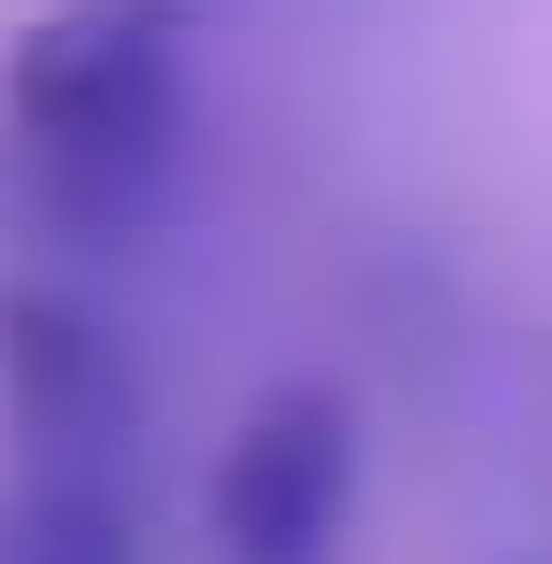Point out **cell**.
Here are the masks:
<instances>
[{"label":"cell","mask_w":552,"mask_h":564,"mask_svg":"<svg viewBox=\"0 0 552 564\" xmlns=\"http://www.w3.org/2000/svg\"><path fill=\"white\" fill-rule=\"evenodd\" d=\"M0 151L63 251H139L188 188V25L176 0H63L0 76Z\"/></svg>","instance_id":"1"},{"label":"cell","mask_w":552,"mask_h":564,"mask_svg":"<svg viewBox=\"0 0 552 564\" xmlns=\"http://www.w3.org/2000/svg\"><path fill=\"white\" fill-rule=\"evenodd\" d=\"M0 440H13V477H76L139 502V364L88 302L0 289Z\"/></svg>","instance_id":"2"},{"label":"cell","mask_w":552,"mask_h":564,"mask_svg":"<svg viewBox=\"0 0 552 564\" xmlns=\"http://www.w3.org/2000/svg\"><path fill=\"white\" fill-rule=\"evenodd\" d=\"M351 489H365V426L339 389H264L214 464V564H339Z\"/></svg>","instance_id":"3"},{"label":"cell","mask_w":552,"mask_h":564,"mask_svg":"<svg viewBox=\"0 0 552 564\" xmlns=\"http://www.w3.org/2000/svg\"><path fill=\"white\" fill-rule=\"evenodd\" d=\"M0 564H139V502L76 477H0Z\"/></svg>","instance_id":"4"}]
</instances>
